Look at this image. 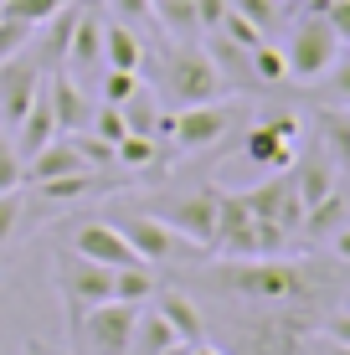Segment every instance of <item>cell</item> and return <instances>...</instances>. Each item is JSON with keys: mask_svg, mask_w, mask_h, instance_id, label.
<instances>
[{"mask_svg": "<svg viewBox=\"0 0 350 355\" xmlns=\"http://www.w3.org/2000/svg\"><path fill=\"white\" fill-rule=\"evenodd\" d=\"M52 284L62 293V304H67V320H78L82 309L114 299V268L82 258V252H57L52 258Z\"/></svg>", "mask_w": 350, "mask_h": 355, "instance_id": "cell-5", "label": "cell"}, {"mask_svg": "<svg viewBox=\"0 0 350 355\" xmlns=\"http://www.w3.org/2000/svg\"><path fill=\"white\" fill-rule=\"evenodd\" d=\"M119 114H124L129 134H155V129H160V114H165V108H160V93H150V88L139 83V88L119 103Z\"/></svg>", "mask_w": 350, "mask_h": 355, "instance_id": "cell-21", "label": "cell"}, {"mask_svg": "<svg viewBox=\"0 0 350 355\" xmlns=\"http://www.w3.org/2000/svg\"><path fill=\"white\" fill-rule=\"evenodd\" d=\"M279 6H283V0H279Z\"/></svg>", "mask_w": 350, "mask_h": 355, "instance_id": "cell-44", "label": "cell"}, {"mask_svg": "<svg viewBox=\"0 0 350 355\" xmlns=\"http://www.w3.org/2000/svg\"><path fill=\"white\" fill-rule=\"evenodd\" d=\"M108 10H114L119 21H129V26H139V21H150V0H103Z\"/></svg>", "mask_w": 350, "mask_h": 355, "instance_id": "cell-35", "label": "cell"}, {"mask_svg": "<svg viewBox=\"0 0 350 355\" xmlns=\"http://www.w3.org/2000/svg\"><path fill=\"white\" fill-rule=\"evenodd\" d=\"M340 309H350V288H345V304H340Z\"/></svg>", "mask_w": 350, "mask_h": 355, "instance_id": "cell-42", "label": "cell"}, {"mask_svg": "<svg viewBox=\"0 0 350 355\" xmlns=\"http://www.w3.org/2000/svg\"><path fill=\"white\" fill-rule=\"evenodd\" d=\"M175 345H180V335L170 329V320L155 309V299H150V304H139V314H134V335H129V355H165V350H175Z\"/></svg>", "mask_w": 350, "mask_h": 355, "instance_id": "cell-16", "label": "cell"}, {"mask_svg": "<svg viewBox=\"0 0 350 355\" xmlns=\"http://www.w3.org/2000/svg\"><path fill=\"white\" fill-rule=\"evenodd\" d=\"M335 57H340V36H335L330 16H324V0H304V10H299L294 31H288V42H283L288 78L294 83H320L324 72L335 67Z\"/></svg>", "mask_w": 350, "mask_h": 355, "instance_id": "cell-3", "label": "cell"}, {"mask_svg": "<svg viewBox=\"0 0 350 355\" xmlns=\"http://www.w3.org/2000/svg\"><path fill=\"white\" fill-rule=\"evenodd\" d=\"M150 16L165 21V31L175 42H191L201 26H196V0H150Z\"/></svg>", "mask_w": 350, "mask_h": 355, "instance_id": "cell-22", "label": "cell"}, {"mask_svg": "<svg viewBox=\"0 0 350 355\" xmlns=\"http://www.w3.org/2000/svg\"><path fill=\"white\" fill-rule=\"evenodd\" d=\"M72 0H0V16L6 21H26V26H46L57 10H67Z\"/></svg>", "mask_w": 350, "mask_h": 355, "instance_id": "cell-27", "label": "cell"}, {"mask_svg": "<svg viewBox=\"0 0 350 355\" xmlns=\"http://www.w3.org/2000/svg\"><path fill=\"white\" fill-rule=\"evenodd\" d=\"M98 180H103V170H78V175H62V180H42L36 186V196L42 201H82V196H93L98 191Z\"/></svg>", "mask_w": 350, "mask_h": 355, "instance_id": "cell-23", "label": "cell"}, {"mask_svg": "<svg viewBox=\"0 0 350 355\" xmlns=\"http://www.w3.org/2000/svg\"><path fill=\"white\" fill-rule=\"evenodd\" d=\"M288 170H294L288 180H294V191H299V201H304V211H309L315 201H324V196L335 191V175H340V170L330 165V155H324V150L299 155V160L288 165Z\"/></svg>", "mask_w": 350, "mask_h": 355, "instance_id": "cell-15", "label": "cell"}, {"mask_svg": "<svg viewBox=\"0 0 350 355\" xmlns=\"http://www.w3.org/2000/svg\"><path fill=\"white\" fill-rule=\"evenodd\" d=\"M155 309L170 320V329L180 335V345H201V340H207V320H201V309L191 304V293L160 288V293H155Z\"/></svg>", "mask_w": 350, "mask_h": 355, "instance_id": "cell-18", "label": "cell"}, {"mask_svg": "<svg viewBox=\"0 0 350 355\" xmlns=\"http://www.w3.org/2000/svg\"><path fill=\"white\" fill-rule=\"evenodd\" d=\"M139 88V72H119V67H103V103H124L129 93Z\"/></svg>", "mask_w": 350, "mask_h": 355, "instance_id": "cell-33", "label": "cell"}, {"mask_svg": "<svg viewBox=\"0 0 350 355\" xmlns=\"http://www.w3.org/2000/svg\"><path fill=\"white\" fill-rule=\"evenodd\" d=\"M62 67L72 72V78H78V72L103 67V16H98L93 0H82V16H78V26H72V42H67Z\"/></svg>", "mask_w": 350, "mask_h": 355, "instance_id": "cell-14", "label": "cell"}, {"mask_svg": "<svg viewBox=\"0 0 350 355\" xmlns=\"http://www.w3.org/2000/svg\"><path fill=\"white\" fill-rule=\"evenodd\" d=\"M227 93V78L222 67L211 62L207 46H191V42H175L160 62V98L170 108H191V103H211V98Z\"/></svg>", "mask_w": 350, "mask_h": 355, "instance_id": "cell-2", "label": "cell"}, {"mask_svg": "<svg viewBox=\"0 0 350 355\" xmlns=\"http://www.w3.org/2000/svg\"><path fill=\"white\" fill-rule=\"evenodd\" d=\"M103 67H119V72L144 67V42L129 21H103Z\"/></svg>", "mask_w": 350, "mask_h": 355, "instance_id": "cell-19", "label": "cell"}, {"mask_svg": "<svg viewBox=\"0 0 350 355\" xmlns=\"http://www.w3.org/2000/svg\"><path fill=\"white\" fill-rule=\"evenodd\" d=\"M155 160H160V139L155 134H124L114 144V165H124V170H144Z\"/></svg>", "mask_w": 350, "mask_h": 355, "instance_id": "cell-26", "label": "cell"}, {"mask_svg": "<svg viewBox=\"0 0 350 355\" xmlns=\"http://www.w3.org/2000/svg\"><path fill=\"white\" fill-rule=\"evenodd\" d=\"M216 206H222V191L201 186L191 196H175V201L155 206L150 216H160V222L170 227L180 242H191V248H211V242H216Z\"/></svg>", "mask_w": 350, "mask_h": 355, "instance_id": "cell-6", "label": "cell"}, {"mask_svg": "<svg viewBox=\"0 0 350 355\" xmlns=\"http://www.w3.org/2000/svg\"><path fill=\"white\" fill-rule=\"evenodd\" d=\"M31 36H36V26H26V21H6V16H0V62H6V57H16V52H26Z\"/></svg>", "mask_w": 350, "mask_h": 355, "instance_id": "cell-31", "label": "cell"}, {"mask_svg": "<svg viewBox=\"0 0 350 355\" xmlns=\"http://www.w3.org/2000/svg\"><path fill=\"white\" fill-rule=\"evenodd\" d=\"M134 314H139V304L103 299V304H93V309H82L78 320H72V340H78L82 355H129Z\"/></svg>", "mask_w": 350, "mask_h": 355, "instance_id": "cell-4", "label": "cell"}, {"mask_svg": "<svg viewBox=\"0 0 350 355\" xmlns=\"http://www.w3.org/2000/svg\"><path fill=\"white\" fill-rule=\"evenodd\" d=\"M186 355H222L216 345H207V340H201V345H186Z\"/></svg>", "mask_w": 350, "mask_h": 355, "instance_id": "cell-40", "label": "cell"}, {"mask_svg": "<svg viewBox=\"0 0 350 355\" xmlns=\"http://www.w3.org/2000/svg\"><path fill=\"white\" fill-rule=\"evenodd\" d=\"M155 293H160V278H155L150 263L114 268V299H124V304H150Z\"/></svg>", "mask_w": 350, "mask_h": 355, "instance_id": "cell-20", "label": "cell"}, {"mask_svg": "<svg viewBox=\"0 0 350 355\" xmlns=\"http://www.w3.org/2000/svg\"><path fill=\"white\" fill-rule=\"evenodd\" d=\"M247 67H252V83L258 88H279V83H288V62H283V46L273 42H258L247 52Z\"/></svg>", "mask_w": 350, "mask_h": 355, "instance_id": "cell-24", "label": "cell"}, {"mask_svg": "<svg viewBox=\"0 0 350 355\" xmlns=\"http://www.w3.org/2000/svg\"><path fill=\"white\" fill-rule=\"evenodd\" d=\"M31 355H46V350H42V345H31Z\"/></svg>", "mask_w": 350, "mask_h": 355, "instance_id": "cell-43", "label": "cell"}, {"mask_svg": "<svg viewBox=\"0 0 350 355\" xmlns=\"http://www.w3.org/2000/svg\"><path fill=\"white\" fill-rule=\"evenodd\" d=\"M42 83H46V67L36 62L31 46L16 52V57H6V62H0V124L16 129L21 114L31 108V98L42 93Z\"/></svg>", "mask_w": 350, "mask_h": 355, "instance_id": "cell-9", "label": "cell"}, {"mask_svg": "<svg viewBox=\"0 0 350 355\" xmlns=\"http://www.w3.org/2000/svg\"><path fill=\"white\" fill-rule=\"evenodd\" d=\"M324 16H330L335 36H340V46H350V0H324Z\"/></svg>", "mask_w": 350, "mask_h": 355, "instance_id": "cell-36", "label": "cell"}, {"mask_svg": "<svg viewBox=\"0 0 350 355\" xmlns=\"http://www.w3.org/2000/svg\"><path fill=\"white\" fill-rule=\"evenodd\" d=\"M88 129L98 134V139H108V144H119V139L129 134L124 114H119V103H98V108H93V119H88Z\"/></svg>", "mask_w": 350, "mask_h": 355, "instance_id": "cell-29", "label": "cell"}, {"mask_svg": "<svg viewBox=\"0 0 350 355\" xmlns=\"http://www.w3.org/2000/svg\"><path fill=\"white\" fill-rule=\"evenodd\" d=\"M243 155L252 165L283 175V170L299 160V119L294 114H273V119H263V124H252L247 139H243Z\"/></svg>", "mask_w": 350, "mask_h": 355, "instance_id": "cell-8", "label": "cell"}, {"mask_svg": "<svg viewBox=\"0 0 350 355\" xmlns=\"http://www.w3.org/2000/svg\"><path fill=\"white\" fill-rule=\"evenodd\" d=\"M216 31H222L227 42H237V46H243V52H252V46H258V42H268V31H258V26H252L247 16H237L232 6H227V16L216 21Z\"/></svg>", "mask_w": 350, "mask_h": 355, "instance_id": "cell-28", "label": "cell"}, {"mask_svg": "<svg viewBox=\"0 0 350 355\" xmlns=\"http://www.w3.org/2000/svg\"><path fill=\"white\" fill-rule=\"evenodd\" d=\"M330 355H350V345H330Z\"/></svg>", "mask_w": 350, "mask_h": 355, "instance_id": "cell-41", "label": "cell"}, {"mask_svg": "<svg viewBox=\"0 0 350 355\" xmlns=\"http://www.w3.org/2000/svg\"><path fill=\"white\" fill-rule=\"evenodd\" d=\"M16 186H21V155H16V144L0 134V196L16 191Z\"/></svg>", "mask_w": 350, "mask_h": 355, "instance_id": "cell-34", "label": "cell"}, {"mask_svg": "<svg viewBox=\"0 0 350 355\" xmlns=\"http://www.w3.org/2000/svg\"><path fill=\"white\" fill-rule=\"evenodd\" d=\"M72 252H82V258H93V263H103V268L139 263L134 248L124 242V232H119V222H82L78 232H72Z\"/></svg>", "mask_w": 350, "mask_h": 355, "instance_id": "cell-13", "label": "cell"}, {"mask_svg": "<svg viewBox=\"0 0 350 355\" xmlns=\"http://www.w3.org/2000/svg\"><path fill=\"white\" fill-rule=\"evenodd\" d=\"M227 6H232L237 16H247L258 31H273V26H279V10H283L279 0H227Z\"/></svg>", "mask_w": 350, "mask_h": 355, "instance_id": "cell-30", "label": "cell"}, {"mask_svg": "<svg viewBox=\"0 0 350 355\" xmlns=\"http://www.w3.org/2000/svg\"><path fill=\"white\" fill-rule=\"evenodd\" d=\"M324 340H330V345H350V309H340L330 324H324Z\"/></svg>", "mask_w": 350, "mask_h": 355, "instance_id": "cell-38", "label": "cell"}, {"mask_svg": "<svg viewBox=\"0 0 350 355\" xmlns=\"http://www.w3.org/2000/svg\"><path fill=\"white\" fill-rule=\"evenodd\" d=\"M78 170H93V165L78 155V144H72L67 134H57V139H46L36 155H26V160H21V186L62 180V175H78Z\"/></svg>", "mask_w": 350, "mask_h": 355, "instance_id": "cell-12", "label": "cell"}, {"mask_svg": "<svg viewBox=\"0 0 350 355\" xmlns=\"http://www.w3.org/2000/svg\"><path fill=\"white\" fill-rule=\"evenodd\" d=\"M21 206H26V196H21V186L0 196V248H6V242L16 237V227H21Z\"/></svg>", "mask_w": 350, "mask_h": 355, "instance_id": "cell-32", "label": "cell"}, {"mask_svg": "<svg viewBox=\"0 0 350 355\" xmlns=\"http://www.w3.org/2000/svg\"><path fill=\"white\" fill-rule=\"evenodd\" d=\"M10 134H16L10 144H16L21 160H26V155H36L46 139H57V119H52V103H46V83H42V93L31 98V108L21 114V124L10 129Z\"/></svg>", "mask_w": 350, "mask_h": 355, "instance_id": "cell-17", "label": "cell"}, {"mask_svg": "<svg viewBox=\"0 0 350 355\" xmlns=\"http://www.w3.org/2000/svg\"><path fill=\"white\" fill-rule=\"evenodd\" d=\"M324 78H330V93L340 98V103H350V57H345V52L335 57V67L324 72Z\"/></svg>", "mask_w": 350, "mask_h": 355, "instance_id": "cell-37", "label": "cell"}, {"mask_svg": "<svg viewBox=\"0 0 350 355\" xmlns=\"http://www.w3.org/2000/svg\"><path fill=\"white\" fill-rule=\"evenodd\" d=\"M211 284L232 299L247 304H294L309 293V273L304 263H288V258H227V268H216Z\"/></svg>", "mask_w": 350, "mask_h": 355, "instance_id": "cell-1", "label": "cell"}, {"mask_svg": "<svg viewBox=\"0 0 350 355\" xmlns=\"http://www.w3.org/2000/svg\"><path fill=\"white\" fill-rule=\"evenodd\" d=\"M237 124V108L232 103H191V108H175V119H170V144L175 150H211V144H222L227 134H232Z\"/></svg>", "mask_w": 350, "mask_h": 355, "instance_id": "cell-7", "label": "cell"}, {"mask_svg": "<svg viewBox=\"0 0 350 355\" xmlns=\"http://www.w3.org/2000/svg\"><path fill=\"white\" fill-rule=\"evenodd\" d=\"M46 103H52L57 134H78V129H88V119H93L88 93H82V83L72 78L67 67H52V72H46Z\"/></svg>", "mask_w": 350, "mask_h": 355, "instance_id": "cell-11", "label": "cell"}, {"mask_svg": "<svg viewBox=\"0 0 350 355\" xmlns=\"http://www.w3.org/2000/svg\"><path fill=\"white\" fill-rule=\"evenodd\" d=\"M119 232H124V242L134 248V258L150 263V268L170 263L180 252V237L160 222V216H150V211H144V216H119Z\"/></svg>", "mask_w": 350, "mask_h": 355, "instance_id": "cell-10", "label": "cell"}, {"mask_svg": "<svg viewBox=\"0 0 350 355\" xmlns=\"http://www.w3.org/2000/svg\"><path fill=\"white\" fill-rule=\"evenodd\" d=\"M340 222H350V201H345L340 191H330L324 201H315V206L304 211V232H315V237H324V232H335Z\"/></svg>", "mask_w": 350, "mask_h": 355, "instance_id": "cell-25", "label": "cell"}, {"mask_svg": "<svg viewBox=\"0 0 350 355\" xmlns=\"http://www.w3.org/2000/svg\"><path fill=\"white\" fill-rule=\"evenodd\" d=\"M330 248H335V258H340V263H350V222L335 227V242H330Z\"/></svg>", "mask_w": 350, "mask_h": 355, "instance_id": "cell-39", "label": "cell"}]
</instances>
